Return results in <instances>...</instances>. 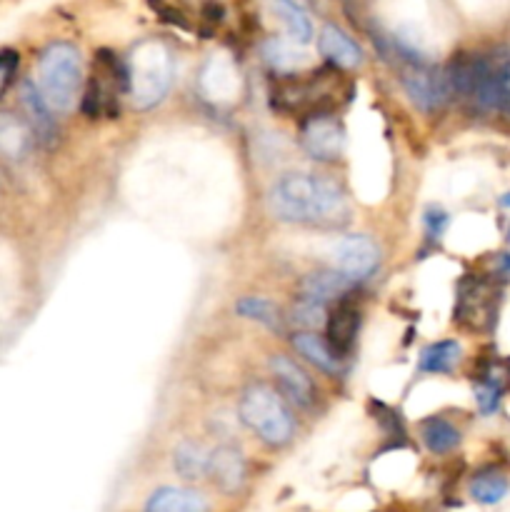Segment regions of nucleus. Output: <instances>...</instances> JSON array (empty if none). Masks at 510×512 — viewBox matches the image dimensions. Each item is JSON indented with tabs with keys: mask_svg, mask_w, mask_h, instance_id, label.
I'll use <instances>...</instances> for the list:
<instances>
[{
	"mask_svg": "<svg viewBox=\"0 0 510 512\" xmlns=\"http://www.w3.org/2000/svg\"><path fill=\"white\" fill-rule=\"evenodd\" d=\"M460 360V345L455 340H440V343L428 345L420 353V370L423 373H450Z\"/></svg>",
	"mask_w": 510,
	"mask_h": 512,
	"instance_id": "21",
	"label": "nucleus"
},
{
	"mask_svg": "<svg viewBox=\"0 0 510 512\" xmlns=\"http://www.w3.org/2000/svg\"><path fill=\"white\" fill-rule=\"evenodd\" d=\"M33 128L28 120L13 113H0V155L8 160H23L33 148Z\"/></svg>",
	"mask_w": 510,
	"mask_h": 512,
	"instance_id": "14",
	"label": "nucleus"
},
{
	"mask_svg": "<svg viewBox=\"0 0 510 512\" xmlns=\"http://www.w3.org/2000/svg\"><path fill=\"white\" fill-rule=\"evenodd\" d=\"M293 348L298 350V353L303 355L308 363H313L315 368L325 370V373H330V375L340 373V355L335 353V350L330 348L328 340H323L320 335L310 333V330L298 333L293 338Z\"/></svg>",
	"mask_w": 510,
	"mask_h": 512,
	"instance_id": "16",
	"label": "nucleus"
},
{
	"mask_svg": "<svg viewBox=\"0 0 510 512\" xmlns=\"http://www.w3.org/2000/svg\"><path fill=\"white\" fill-rule=\"evenodd\" d=\"M328 320V313H325L323 303H315V300L300 298L293 308V323L300 325V328H320V325Z\"/></svg>",
	"mask_w": 510,
	"mask_h": 512,
	"instance_id": "25",
	"label": "nucleus"
},
{
	"mask_svg": "<svg viewBox=\"0 0 510 512\" xmlns=\"http://www.w3.org/2000/svg\"><path fill=\"white\" fill-rule=\"evenodd\" d=\"M448 228V213H443L440 208H430L425 213V230H428L430 238H440Z\"/></svg>",
	"mask_w": 510,
	"mask_h": 512,
	"instance_id": "29",
	"label": "nucleus"
},
{
	"mask_svg": "<svg viewBox=\"0 0 510 512\" xmlns=\"http://www.w3.org/2000/svg\"><path fill=\"white\" fill-rule=\"evenodd\" d=\"M500 393H503V390H500V385L493 383V380H485V383H480L478 388H475V400H478L480 413H485V415L495 413L500 405Z\"/></svg>",
	"mask_w": 510,
	"mask_h": 512,
	"instance_id": "27",
	"label": "nucleus"
},
{
	"mask_svg": "<svg viewBox=\"0 0 510 512\" xmlns=\"http://www.w3.org/2000/svg\"><path fill=\"white\" fill-rule=\"evenodd\" d=\"M343 80L335 68H320L305 75H283L273 83L270 103L288 115H325L338 105Z\"/></svg>",
	"mask_w": 510,
	"mask_h": 512,
	"instance_id": "2",
	"label": "nucleus"
},
{
	"mask_svg": "<svg viewBox=\"0 0 510 512\" xmlns=\"http://www.w3.org/2000/svg\"><path fill=\"white\" fill-rule=\"evenodd\" d=\"M400 70H403L400 83H403L405 95H408L415 108L425 110V113H433V110H440L448 103L450 85L445 70L435 68L428 60L408 63Z\"/></svg>",
	"mask_w": 510,
	"mask_h": 512,
	"instance_id": "7",
	"label": "nucleus"
},
{
	"mask_svg": "<svg viewBox=\"0 0 510 512\" xmlns=\"http://www.w3.org/2000/svg\"><path fill=\"white\" fill-rule=\"evenodd\" d=\"M503 205H510V193L503 198Z\"/></svg>",
	"mask_w": 510,
	"mask_h": 512,
	"instance_id": "31",
	"label": "nucleus"
},
{
	"mask_svg": "<svg viewBox=\"0 0 510 512\" xmlns=\"http://www.w3.org/2000/svg\"><path fill=\"white\" fill-rule=\"evenodd\" d=\"M15 70H18V53H13V50H0V98L8 90Z\"/></svg>",
	"mask_w": 510,
	"mask_h": 512,
	"instance_id": "28",
	"label": "nucleus"
},
{
	"mask_svg": "<svg viewBox=\"0 0 510 512\" xmlns=\"http://www.w3.org/2000/svg\"><path fill=\"white\" fill-rule=\"evenodd\" d=\"M273 10L295 43H310V38H313V23H310L303 5H298L295 0H273Z\"/></svg>",
	"mask_w": 510,
	"mask_h": 512,
	"instance_id": "19",
	"label": "nucleus"
},
{
	"mask_svg": "<svg viewBox=\"0 0 510 512\" xmlns=\"http://www.w3.org/2000/svg\"><path fill=\"white\" fill-rule=\"evenodd\" d=\"M208 475L223 493H235L245 480V460L240 450L220 445L210 453Z\"/></svg>",
	"mask_w": 510,
	"mask_h": 512,
	"instance_id": "13",
	"label": "nucleus"
},
{
	"mask_svg": "<svg viewBox=\"0 0 510 512\" xmlns=\"http://www.w3.org/2000/svg\"><path fill=\"white\" fill-rule=\"evenodd\" d=\"M173 80V60L160 40H145L130 53L128 83L130 100L138 110L158 105L168 95Z\"/></svg>",
	"mask_w": 510,
	"mask_h": 512,
	"instance_id": "4",
	"label": "nucleus"
},
{
	"mask_svg": "<svg viewBox=\"0 0 510 512\" xmlns=\"http://www.w3.org/2000/svg\"><path fill=\"white\" fill-rule=\"evenodd\" d=\"M270 370H273L280 390H283L290 403L300 405V408H310L315 403V385L310 383V378L300 365H295L285 355H275L270 360Z\"/></svg>",
	"mask_w": 510,
	"mask_h": 512,
	"instance_id": "11",
	"label": "nucleus"
},
{
	"mask_svg": "<svg viewBox=\"0 0 510 512\" xmlns=\"http://www.w3.org/2000/svg\"><path fill=\"white\" fill-rule=\"evenodd\" d=\"M20 105L25 110V120L33 128V135L45 145H53L58 140V123H55V110L43 98L38 85L33 80H25L20 85Z\"/></svg>",
	"mask_w": 510,
	"mask_h": 512,
	"instance_id": "10",
	"label": "nucleus"
},
{
	"mask_svg": "<svg viewBox=\"0 0 510 512\" xmlns=\"http://www.w3.org/2000/svg\"><path fill=\"white\" fill-rule=\"evenodd\" d=\"M128 65L120 63L110 50H100L93 63V78L83 95V110L90 118H115L120 95H128Z\"/></svg>",
	"mask_w": 510,
	"mask_h": 512,
	"instance_id": "6",
	"label": "nucleus"
},
{
	"mask_svg": "<svg viewBox=\"0 0 510 512\" xmlns=\"http://www.w3.org/2000/svg\"><path fill=\"white\" fill-rule=\"evenodd\" d=\"M498 270H500V273H503V275H510V255H508V253H503V255H500V258H498Z\"/></svg>",
	"mask_w": 510,
	"mask_h": 512,
	"instance_id": "30",
	"label": "nucleus"
},
{
	"mask_svg": "<svg viewBox=\"0 0 510 512\" xmlns=\"http://www.w3.org/2000/svg\"><path fill=\"white\" fill-rule=\"evenodd\" d=\"M318 48L330 63L340 65V68H355V65L363 63V50L358 48V43L340 28H335V25H325L320 30Z\"/></svg>",
	"mask_w": 510,
	"mask_h": 512,
	"instance_id": "15",
	"label": "nucleus"
},
{
	"mask_svg": "<svg viewBox=\"0 0 510 512\" xmlns=\"http://www.w3.org/2000/svg\"><path fill=\"white\" fill-rule=\"evenodd\" d=\"M350 285L353 283L345 275H340L338 270H320V273H310L300 285V290H303V298L325 305L330 300L340 298Z\"/></svg>",
	"mask_w": 510,
	"mask_h": 512,
	"instance_id": "18",
	"label": "nucleus"
},
{
	"mask_svg": "<svg viewBox=\"0 0 510 512\" xmlns=\"http://www.w3.org/2000/svg\"><path fill=\"white\" fill-rule=\"evenodd\" d=\"M378 260V245L368 235H345L333 248L335 270L345 275L350 283H360V280L370 278L373 270L378 268Z\"/></svg>",
	"mask_w": 510,
	"mask_h": 512,
	"instance_id": "8",
	"label": "nucleus"
},
{
	"mask_svg": "<svg viewBox=\"0 0 510 512\" xmlns=\"http://www.w3.org/2000/svg\"><path fill=\"white\" fill-rule=\"evenodd\" d=\"M300 143L308 150L310 158L335 160L343 153L345 130L343 125H340V120H335L330 113L313 115V118H308V123L303 125Z\"/></svg>",
	"mask_w": 510,
	"mask_h": 512,
	"instance_id": "9",
	"label": "nucleus"
},
{
	"mask_svg": "<svg viewBox=\"0 0 510 512\" xmlns=\"http://www.w3.org/2000/svg\"><path fill=\"white\" fill-rule=\"evenodd\" d=\"M235 310H238L240 318L263 323L265 328H270V330L283 328V323H280V310L265 298H243L238 305H235Z\"/></svg>",
	"mask_w": 510,
	"mask_h": 512,
	"instance_id": "24",
	"label": "nucleus"
},
{
	"mask_svg": "<svg viewBox=\"0 0 510 512\" xmlns=\"http://www.w3.org/2000/svg\"><path fill=\"white\" fill-rule=\"evenodd\" d=\"M208 460L210 453H205L198 443H180L173 455L175 470L185 480H200L208 475Z\"/></svg>",
	"mask_w": 510,
	"mask_h": 512,
	"instance_id": "22",
	"label": "nucleus"
},
{
	"mask_svg": "<svg viewBox=\"0 0 510 512\" xmlns=\"http://www.w3.org/2000/svg\"><path fill=\"white\" fill-rule=\"evenodd\" d=\"M38 88L58 113L75 108L83 90V60L75 45L50 43L38 60Z\"/></svg>",
	"mask_w": 510,
	"mask_h": 512,
	"instance_id": "3",
	"label": "nucleus"
},
{
	"mask_svg": "<svg viewBox=\"0 0 510 512\" xmlns=\"http://www.w3.org/2000/svg\"><path fill=\"white\" fill-rule=\"evenodd\" d=\"M493 58L495 68V83H498V98H500V110L510 113V50H498Z\"/></svg>",
	"mask_w": 510,
	"mask_h": 512,
	"instance_id": "26",
	"label": "nucleus"
},
{
	"mask_svg": "<svg viewBox=\"0 0 510 512\" xmlns=\"http://www.w3.org/2000/svg\"><path fill=\"white\" fill-rule=\"evenodd\" d=\"M240 420L263 443L280 448L293 438V415L278 393L268 385H250L240 398Z\"/></svg>",
	"mask_w": 510,
	"mask_h": 512,
	"instance_id": "5",
	"label": "nucleus"
},
{
	"mask_svg": "<svg viewBox=\"0 0 510 512\" xmlns=\"http://www.w3.org/2000/svg\"><path fill=\"white\" fill-rule=\"evenodd\" d=\"M270 208L280 220L310 228H340L350 213L343 190L310 173L283 175L270 190Z\"/></svg>",
	"mask_w": 510,
	"mask_h": 512,
	"instance_id": "1",
	"label": "nucleus"
},
{
	"mask_svg": "<svg viewBox=\"0 0 510 512\" xmlns=\"http://www.w3.org/2000/svg\"><path fill=\"white\" fill-rule=\"evenodd\" d=\"M420 438H423L425 448L430 450V453H450V450L458 448L460 443V433L455 425H450L448 420L443 418H428L423 423V428H420Z\"/></svg>",
	"mask_w": 510,
	"mask_h": 512,
	"instance_id": "20",
	"label": "nucleus"
},
{
	"mask_svg": "<svg viewBox=\"0 0 510 512\" xmlns=\"http://www.w3.org/2000/svg\"><path fill=\"white\" fill-rule=\"evenodd\" d=\"M360 325V313L353 303H338L328 313V320H325V333H328V343L335 353L343 358V355L350 353L355 343V333H358Z\"/></svg>",
	"mask_w": 510,
	"mask_h": 512,
	"instance_id": "12",
	"label": "nucleus"
},
{
	"mask_svg": "<svg viewBox=\"0 0 510 512\" xmlns=\"http://www.w3.org/2000/svg\"><path fill=\"white\" fill-rule=\"evenodd\" d=\"M470 495L483 505H495L508 495V480L495 470H485V473L475 475L470 483Z\"/></svg>",
	"mask_w": 510,
	"mask_h": 512,
	"instance_id": "23",
	"label": "nucleus"
},
{
	"mask_svg": "<svg viewBox=\"0 0 510 512\" xmlns=\"http://www.w3.org/2000/svg\"><path fill=\"white\" fill-rule=\"evenodd\" d=\"M145 512H205V500L195 490L160 488L150 495Z\"/></svg>",
	"mask_w": 510,
	"mask_h": 512,
	"instance_id": "17",
	"label": "nucleus"
}]
</instances>
